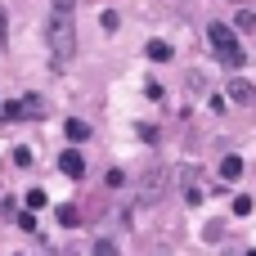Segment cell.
<instances>
[{"label":"cell","mask_w":256,"mask_h":256,"mask_svg":"<svg viewBox=\"0 0 256 256\" xmlns=\"http://www.w3.org/2000/svg\"><path fill=\"white\" fill-rule=\"evenodd\" d=\"M45 45H50V63L54 72H63L76 54V22H72V9H50V22H45Z\"/></svg>","instance_id":"obj_1"},{"label":"cell","mask_w":256,"mask_h":256,"mask_svg":"<svg viewBox=\"0 0 256 256\" xmlns=\"http://www.w3.org/2000/svg\"><path fill=\"white\" fill-rule=\"evenodd\" d=\"M14 162L18 166H32V148H14Z\"/></svg>","instance_id":"obj_13"},{"label":"cell","mask_w":256,"mask_h":256,"mask_svg":"<svg viewBox=\"0 0 256 256\" xmlns=\"http://www.w3.org/2000/svg\"><path fill=\"white\" fill-rule=\"evenodd\" d=\"M32 112H40V99H36V94H27V99H18V104H4V108H0V117H4V122H22V117H32Z\"/></svg>","instance_id":"obj_3"},{"label":"cell","mask_w":256,"mask_h":256,"mask_svg":"<svg viewBox=\"0 0 256 256\" xmlns=\"http://www.w3.org/2000/svg\"><path fill=\"white\" fill-rule=\"evenodd\" d=\"M248 256H256V252H248Z\"/></svg>","instance_id":"obj_16"},{"label":"cell","mask_w":256,"mask_h":256,"mask_svg":"<svg viewBox=\"0 0 256 256\" xmlns=\"http://www.w3.org/2000/svg\"><path fill=\"white\" fill-rule=\"evenodd\" d=\"M148 58H153V63H166V58H171V45H166V40H148Z\"/></svg>","instance_id":"obj_6"},{"label":"cell","mask_w":256,"mask_h":256,"mask_svg":"<svg viewBox=\"0 0 256 256\" xmlns=\"http://www.w3.org/2000/svg\"><path fill=\"white\" fill-rule=\"evenodd\" d=\"M68 140H76V144L90 140V126H86V122H68Z\"/></svg>","instance_id":"obj_8"},{"label":"cell","mask_w":256,"mask_h":256,"mask_svg":"<svg viewBox=\"0 0 256 256\" xmlns=\"http://www.w3.org/2000/svg\"><path fill=\"white\" fill-rule=\"evenodd\" d=\"M207 40H212V50H216V58H220L225 68H243V58H248V54H243L238 36H234L225 22H212V27H207Z\"/></svg>","instance_id":"obj_2"},{"label":"cell","mask_w":256,"mask_h":256,"mask_svg":"<svg viewBox=\"0 0 256 256\" xmlns=\"http://www.w3.org/2000/svg\"><path fill=\"white\" fill-rule=\"evenodd\" d=\"M54 216H58V225H68V230H72V225H76V207H58V212H54Z\"/></svg>","instance_id":"obj_11"},{"label":"cell","mask_w":256,"mask_h":256,"mask_svg":"<svg viewBox=\"0 0 256 256\" xmlns=\"http://www.w3.org/2000/svg\"><path fill=\"white\" fill-rule=\"evenodd\" d=\"M58 171L72 176V180H81V176H86V158H81V153H63V158H58Z\"/></svg>","instance_id":"obj_4"},{"label":"cell","mask_w":256,"mask_h":256,"mask_svg":"<svg viewBox=\"0 0 256 256\" xmlns=\"http://www.w3.org/2000/svg\"><path fill=\"white\" fill-rule=\"evenodd\" d=\"M230 99H234V104H252V86H248V81H234V86H230Z\"/></svg>","instance_id":"obj_7"},{"label":"cell","mask_w":256,"mask_h":256,"mask_svg":"<svg viewBox=\"0 0 256 256\" xmlns=\"http://www.w3.org/2000/svg\"><path fill=\"white\" fill-rule=\"evenodd\" d=\"M45 202H50V198H45V194H40V189H27V207H32V212H40V207H45Z\"/></svg>","instance_id":"obj_10"},{"label":"cell","mask_w":256,"mask_h":256,"mask_svg":"<svg viewBox=\"0 0 256 256\" xmlns=\"http://www.w3.org/2000/svg\"><path fill=\"white\" fill-rule=\"evenodd\" d=\"M248 212H252V198L238 194V198H234V216H248Z\"/></svg>","instance_id":"obj_12"},{"label":"cell","mask_w":256,"mask_h":256,"mask_svg":"<svg viewBox=\"0 0 256 256\" xmlns=\"http://www.w3.org/2000/svg\"><path fill=\"white\" fill-rule=\"evenodd\" d=\"M4 27H9V22H4V9H0V40H4Z\"/></svg>","instance_id":"obj_15"},{"label":"cell","mask_w":256,"mask_h":256,"mask_svg":"<svg viewBox=\"0 0 256 256\" xmlns=\"http://www.w3.org/2000/svg\"><path fill=\"white\" fill-rule=\"evenodd\" d=\"M94 256H117V243L112 238H94Z\"/></svg>","instance_id":"obj_9"},{"label":"cell","mask_w":256,"mask_h":256,"mask_svg":"<svg viewBox=\"0 0 256 256\" xmlns=\"http://www.w3.org/2000/svg\"><path fill=\"white\" fill-rule=\"evenodd\" d=\"M238 27H256V14H252V9H238Z\"/></svg>","instance_id":"obj_14"},{"label":"cell","mask_w":256,"mask_h":256,"mask_svg":"<svg viewBox=\"0 0 256 256\" xmlns=\"http://www.w3.org/2000/svg\"><path fill=\"white\" fill-rule=\"evenodd\" d=\"M238 176H243V158H234V153H230V158L220 162V180H238Z\"/></svg>","instance_id":"obj_5"}]
</instances>
